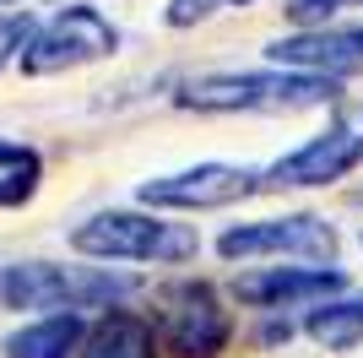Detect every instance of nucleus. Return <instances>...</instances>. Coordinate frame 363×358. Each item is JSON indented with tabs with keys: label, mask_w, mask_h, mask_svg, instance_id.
I'll return each mask as SVG.
<instances>
[{
	"label": "nucleus",
	"mask_w": 363,
	"mask_h": 358,
	"mask_svg": "<svg viewBox=\"0 0 363 358\" xmlns=\"http://www.w3.org/2000/svg\"><path fill=\"white\" fill-rule=\"evenodd\" d=\"M71 244L92 261H190L201 250L196 228L147 212H98L71 234Z\"/></svg>",
	"instance_id": "nucleus-3"
},
{
	"label": "nucleus",
	"mask_w": 363,
	"mask_h": 358,
	"mask_svg": "<svg viewBox=\"0 0 363 358\" xmlns=\"http://www.w3.org/2000/svg\"><path fill=\"white\" fill-rule=\"evenodd\" d=\"M82 337H87V326L76 310H49L44 320L6 337V358H71L82 347Z\"/></svg>",
	"instance_id": "nucleus-12"
},
{
	"label": "nucleus",
	"mask_w": 363,
	"mask_h": 358,
	"mask_svg": "<svg viewBox=\"0 0 363 358\" xmlns=\"http://www.w3.org/2000/svg\"><path fill=\"white\" fill-rule=\"evenodd\" d=\"M347 6H363V0H293L288 16L303 22V28H315V22H331L336 11H347Z\"/></svg>",
	"instance_id": "nucleus-15"
},
{
	"label": "nucleus",
	"mask_w": 363,
	"mask_h": 358,
	"mask_svg": "<svg viewBox=\"0 0 363 358\" xmlns=\"http://www.w3.org/2000/svg\"><path fill=\"white\" fill-rule=\"evenodd\" d=\"M76 358H157V331H152L147 315L108 310L104 320H92V326H87Z\"/></svg>",
	"instance_id": "nucleus-11"
},
{
	"label": "nucleus",
	"mask_w": 363,
	"mask_h": 358,
	"mask_svg": "<svg viewBox=\"0 0 363 358\" xmlns=\"http://www.w3.org/2000/svg\"><path fill=\"white\" fill-rule=\"evenodd\" d=\"M223 261H255V255H298V261H336V228L325 217H266V223H239L217 239Z\"/></svg>",
	"instance_id": "nucleus-7"
},
{
	"label": "nucleus",
	"mask_w": 363,
	"mask_h": 358,
	"mask_svg": "<svg viewBox=\"0 0 363 358\" xmlns=\"http://www.w3.org/2000/svg\"><path fill=\"white\" fill-rule=\"evenodd\" d=\"M303 331L315 337L325 353H352L363 342V298H331L303 315Z\"/></svg>",
	"instance_id": "nucleus-13"
},
{
	"label": "nucleus",
	"mask_w": 363,
	"mask_h": 358,
	"mask_svg": "<svg viewBox=\"0 0 363 358\" xmlns=\"http://www.w3.org/2000/svg\"><path fill=\"white\" fill-rule=\"evenodd\" d=\"M272 65H293V71H325V76H347L363 71V28H309L293 38H277L266 49Z\"/></svg>",
	"instance_id": "nucleus-9"
},
{
	"label": "nucleus",
	"mask_w": 363,
	"mask_h": 358,
	"mask_svg": "<svg viewBox=\"0 0 363 358\" xmlns=\"http://www.w3.org/2000/svg\"><path fill=\"white\" fill-rule=\"evenodd\" d=\"M174 104L196 109V114H293V109L336 104V76L293 71V65H277V71H223V76L184 82V92Z\"/></svg>",
	"instance_id": "nucleus-1"
},
{
	"label": "nucleus",
	"mask_w": 363,
	"mask_h": 358,
	"mask_svg": "<svg viewBox=\"0 0 363 358\" xmlns=\"http://www.w3.org/2000/svg\"><path fill=\"white\" fill-rule=\"evenodd\" d=\"M136 293L130 277L98 266H55V261H16L0 266V304L6 310H114Z\"/></svg>",
	"instance_id": "nucleus-2"
},
{
	"label": "nucleus",
	"mask_w": 363,
	"mask_h": 358,
	"mask_svg": "<svg viewBox=\"0 0 363 358\" xmlns=\"http://www.w3.org/2000/svg\"><path fill=\"white\" fill-rule=\"evenodd\" d=\"M157 304H163V310H157V326H163V342H168L174 358H217L228 347L233 320H228L217 288L174 283V288H163Z\"/></svg>",
	"instance_id": "nucleus-6"
},
{
	"label": "nucleus",
	"mask_w": 363,
	"mask_h": 358,
	"mask_svg": "<svg viewBox=\"0 0 363 358\" xmlns=\"http://www.w3.org/2000/svg\"><path fill=\"white\" fill-rule=\"evenodd\" d=\"M347 283L336 266H272L260 271V277H244L239 283V298L244 304H255V310H293V304H315V298L336 293V288Z\"/></svg>",
	"instance_id": "nucleus-10"
},
{
	"label": "nucleus",
	"mask_w": 363,
	"mask_h": 358,
	"mask_svg": "<svg viewBox=\"0 0 363 358\" xmlns=\"http://www.w3.org/2000/svg\"><path fill=\"white\" fill-rule=\"evenodd\" d=\"M0 6H22V0H0Z\"/></svg>",
	"instance_id": "nucleus-19"
},
{
	"label": "nucleus",
	"mask_w": 363,
	"mask_h": 358,
	"mask_svg": "<svg viewBox=\"0 0 363 358\" xmlns=\"http://www.w3.org/2000/svg\"><path fill=\"white\" fill-rule=\"evenodd\" d=\"M28 33H33V16H28V11H16V16H0V65H6L11 55H22Z\"/></svg>",
	"instance_id": "nucleus-16"
},
{
	"label": "nucleus",
	"mask_w": 363,
	"mask_h": 358,
	"mask_svg": "<svg viewBox=\"0 0 363 358\" xmlns=\"http://www.w3.org/2000/svg\"><path fill=\"white\" fill-rule=\"evenodd\" d=\"M260 190L255 168H233V163H196L179 174L147 179L141 185V207H179V212H212V207H233L244 195Z\"/></svg>",
	"instance_id": "nucleus-8"
},
{
	"label": "nucleus",
	"mask_w": 363,
	"mask_h": 358,
	"mask_svg": "<svg viewBox=\"0 0 363 358\" xmlns=\"http://www.w3.org/2000/svg\"><path fill=\"white\" fill-rule=\"evenodd\" d=\"M38 179H44V158L38 147H22V141H0V207H22L38 195Z\"/></svg>",
	"instance_id": "nucleus-14"
},
{
	"label": "nucleus",
	"mask_w": 363,
	"mask_h": 358,
	"mask_svg": "<svg viewBox=\"0 0 363 358\" xmlns=\"http://www.w3.org/2000/svg\"><path fill=\"white\" fill-rule=\"evenodd\" d=\"M206 6H212V0H168V22H174V28H190V22L206 16Z\"/></svg>",
	"instance_id": "nucleus-17"
},
{
	"label": "nucleus",
	"mask_w": 363,
	"mask_h": 358,
	"mask_svg": "<svg viewBox=\"0 0 363 358\" xmlns=\"http://www.w3.org/2000/svg\"><path fill=\"white\" fill-rule=\"evenodd\" d=\"M358 163H363V104H347V109H336V119L320 136H309L298 152L277 158L260 174V185H272V190H309V185H331V179L352 174Z\"/></svg>",
	"instance_id": "nucleus-5"
},
{
	"label": "nucleus",
	"mask_w": 363,
	"mask_h": 358,
	"mask_svg": "<svg viewBox=\"0 0 363 358\" xmlns=\"http://www.w3.org/2000/svg\"><path fill=\"white\" fill-rule=\"evenodd\" d=\"M120 33L98 6H65L44 22V28L28 33L22 44V71L28 76H55V71H76V65H92V60L114 55Z\"/></svg>",
	"instance_id": "nucleus-4"
},
{
	"label": "nucleus",
	"mask_w": 363,
	"mask_h": 358,
	"mask_svg": "<svg viewBox=\"0 0 363 358\" xmlns=\"http://www.w3.org/2000/svg\"><path fill=\"white\" fill-rule=\"evenodd\" d=\"M223 6H250V0H223Z\"/></svg>",
	"instance_id": "nucleus-18"
}]
</instances>
